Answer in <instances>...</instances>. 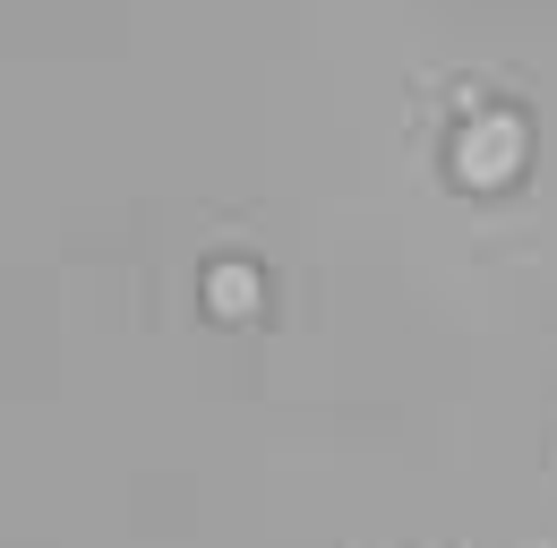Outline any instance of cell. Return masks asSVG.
Wrapping results in <instances>:
<instances>
[{
	"instance_id": "obj_1",
	"label": "cell",
	"mask_w": 557,
	"mask_h": 548,
	"mask_svg": "<svg viewBox=\"0 0 557 548\" xmlns=\"http://www.w3.org/2000/svg\"><path fill=\"white\" fill-rule=\"evenodd\" d=\"M455 172H463L472 189L515 180V172H523V121H515V112H472V121L455 129Z\"/></svg>"
},
{
	"instance_id": "obj_2",
	"label": "cell",
	"mask_w": 557,
	"mask_h": 548,
	"mask_svg": "<svg viewBox=\"0 0 557 548\" xmlns=\"http://www.w3.org/2000/svg\"><path fill=\"white\" fill-rule=\"evenodd\" d=\"M207 309L214 317H249V309H258V266H214L207 274Z\"/></svg>"
}]
</instances>
